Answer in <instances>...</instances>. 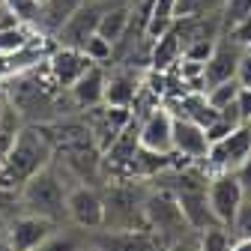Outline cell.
<instances>
[{"instance_id":"cb8c5ba5","label":"cell","mask_w":251,"mask_h":251,"mask_svg":"<svg viewBox=\"0 0 251 251\" xmlns=\"http://www.w3.org/2000/svg\"><path fill=\"white\" fill-rule=\"evenodd\" d=\"M222 33H227V30H233L242 18L251 15V0H225L222 6Z\"/></svg>"},{"instance_id":"74e56055","label":"cell","mask_w":251,"mask_h":251,"mask_svg":"<svg viewBox=\"0 0 251 251\" xmlns=\"http://www.w3.org/2000/svg\"><path fill=\"white\" fill-rule=\"evenodd\" d=\"M0 251H12V245L9 242H0Z\"/></svg>"},{"instance_id":"ac0fdd59","label":"cell","mask_w":251,"mask_h":251,"mask_svg":"<svg viewBox=\"0 0 251 251\" xmlns=\"http://www.w3.org/2000/svg\"><path fill=\"white\" fill-rule=\"evenodd\" d=\"M141 87V78L135 72H117L111 78H105V105H117V108H129L135 93Z\"/></svg>"},{"instance_id":"f546056e","label":"cell","mask_w":251,"mask_h":251,"mask_svg":"<svg viewBox=\"0 0 251 251\" xmlns=\"http://www.w3.org/2000/svg\"><path fill=\"white\" fill-rule=\"evenodd\" d=\"M225 36H230L242 51H251V15H248V18H242L233 30H227Z\"/></svg>"},{"instance_id":"d590c367","label":"cell","mask_w":251,"mask_h":251,"mask_svg":"<svg viewBox=\"0 0 251 251\" xmlns=\"http://www.w3.org/2000/svg\"><path fill=\"white\" fill-rule=\"evenodd\" d=\"M230 251H251V239H233Z\"/></svg>"},{"instance_id":"9a60e30c","label":"cell","mask_w":251,"mask_h":251,"mask_svg":"<svg viewBox=\"0 0 251 251\" xmlns=\"http://www.w3.org/2000/svg\"><path fill=\"white\" fill-rule=\"evenodd\" d=\"M105 72H102V66L99 63H93V66L69 87V96H72V102L81 108V111H87V108H93V105H102V99H105Z\"/></svg>"},{"instance_id":"d6a6232c","label":"cell","mask_w":251,"mask_h":251,"mask_svg":"<svg viewBox=\"0 0 251 251\" xmlns=\"http://www.w3.org/2000/svg\"><path fill=\"white\" fill-rule=\"evenodd\" d=\"M236 108H239L242 123H248V117H251V90L248 87H239V93H236Z\"/></svg>"},{"instance_id":"83f0119b","label":"cell","mask_w":251,"mask_h":251,"mask_svg":"<svg viewBox=\"0 0 251 251\" xmlns=\"http://www.w3.org/2000/svg\"><path fill=\"white\" fill-rule=\"evenodd\" d=\"M230 236L233 239H251V198H245L236 209V218L230 225Z\"/></svg>"},{"instance_id":"8992f818","label":"cell","mask_w":251,"mask_h":251,"mask_svg":"<svg viewBox=\"0 0 251 251\" xmlns=\"http://www.w3.org/2000/svg\"><path fill=\"white\" fill-rule=\"evenodd\" d=\"M129 120H132L129 108H117V105H105V102L84 111V126L90 129V138L99 147V152H105L117 141V135L126 129Z\"/></svg>"},{"instance_id":"603a6c76","label":"cell","mask_w":251,"mask_h":251,"mask_svg":"<svg viewBox=\"0 0 251 251\" xmlns=\"http://www.w3.org/2000/svg\"><path fill=\"white\" fill-rule=\"evenodd\" d=\"M236 93H239V84H236V78H230V81H218V84L206 87L203 96H206V102H209L215 111H222L225 105L236 102Z\"/></svg>"},{"instance_id":"44dd1931","label":"cell","mask_w":251,"mask_h":251,"mask_svg":"<svg viewBox=\"0 0 251 251\" xmlns=\"http://www.w3.org/2000/svg\"><path fill=\"white\" fill-rule=\"evenodd\" d=\"M225 0H176L174 6V21L176 18H203V15H215L222 12Z\"/></svg>"},{"instance_id":"e575fe53","label":"cell","mask_w":251,"mask_h":251,"mask_svg":"<svg viewBox=\"0 0 251 251\" xmlns=\"http://www.w3.org/2000/svg\"><path fill=\"white\" fill-rule=\"evenodd\" d=\"M12 138H15V135H9V132H0V165H3L6 152H9V147H12Z\"/></svg>"},{"instance_id":"52a82bcc","label":"cell","mask_w":251,"mask_h":251,"mask_svg":"<svg viewBox=\"0 0 251 251\" xmlns=\"http://www.w3.org/2000/svg\"><path fill=\"white\" fill-rule=\"evenodd\" d=\"M66 218L75 222V227L81 230H99L105 222L102 195L90 185H78L72 192H66Z\"/></svg>"},{"instance_id":"8fae6325","label":"cell","mask_w":251,"mask_h":251,"mask_svg":"<svg viewBox=\"0 0 251 251\" xmlns=\"http://www.w3.org/2000/svg\"><path fill=\"white\" fill-rule=\"evenodd\" d=\"M239 57H242V48H239L230 36H225V33L218 36L215 45H212V54H209L206 63H203V81H206V87H212V84H218V81H230V78L236 75Z\"/></svg>"},{"instance_id":"4dcf8cb0","label":"cell","mask_w":251,"mask_h":251,"mask_svg":"<svg viewBox=\"0 0 251 251\" xmlns=\"http://www.w3.org/2000/svg\"><path fill=\"white\" fill-rule=\"evenodd\" d=\"M236 84L239 87H248L251 90V51H242V57H239V63H236Z\"/></svg>"},{"instance_id":"4fadbf2b","label":"cell","mask_w":251,"mask_h":251,"mask_svg":"<svg viewBox=\"0 0 251 251\" xmlns=\"http://www.w3.org/2000/svg\"><path fill=\"white\" fill-rule=\"evenodd\" d=\"M171 141H174V152L176 155H185V159H192V162H203L206 159L209 141H206V132L201 129L198 123L185 120V117H174Z\"/></svg>"},{"instance_id":"5b68a950","label":"cell","mask_w":251,"mask_h":251,"mask_svg":"<svg viewBox=\"0 0 251 251\" xmlns=\"http://www.w3.org/2000/svg\"><path fill=\"white\" fill-rule=\"evenodd\" d=\"M248 155H251V129H248V123H239L227 138L209 144L203 165L212 174H222V171H233L236 165H242Z\"/></svg>"},{"instance_id":"277c9868","label":"cell","mask_w":251,"mask_h":251,"mask_svg":"<svg viewBox=\"0 0 251 251\" xmlns=\"http://www.w3.org/2000/svg\"><path fill=\"white\" fill-rule=\"evenodd\" d=\"M206 201H209V212L215 218V225H222V227L230 230L233 218H236V209L245 201V192H242V185L236 182L233 171H222V174H212L209 176Z\"/></svg>"},{"instance_id":"f1b7e54d","label":"cell","mask_w":251,"mask_h":251,"mask_svg":"<svg viewBox=\"0 0 251 251\" xmlns=\"http://www.w3.org/2000/svg\"><path fill=\"white\" fill-rule=\"evenodd\" d=\"M236 126H239V123H233V120L215 117V120H212V123L206 126V129H203V132H206V141L212 144V141H222V138H227V135H230V132L236 129Z\"/></svg>"},{"instance_id":"ba28073f","label":"cell","mask_w":251,"mask_h":251,"mask_svg":"<svg viewBox=\"0 0 251 251\" xmlns=\"http://www.w3.org/2000/svg\"><path fill=\"white\" fill-rule=\"evenodd\" d=\"M105 6H111V3H84L81 9H75L57 27V42L69 45V48H81L93 33H96V24H99V15L105 12Z\"/></svg>"},{"instance_id":"60d3db41","label":"cell","mask_w":251,"mask_h":251,"mask_svg":"<svg viewBox=\"0 0 251 251\" xmlns=\"http://www.w3.org/2000/svg\"><path fill=\"white\" fill-rule=\"evenodd\" d=\"M248 129H251V117H248Z\"/></svg>"},{"instance_id":"e0dca14e","label":"cell","mask_w":251,"mask_h":251,"mask_svg":"<svg viewBox=\"0 0 251 251\" xmlns=\"http://www.w3.org/2000/svg\"><path fill=\"white\" fill-rule=\"evenodd\" d=\"M179 57H182V42L176 36V30L171 27V30H165L159 39H152V45H150V69L168 72L171 66L179 63Z\"/></svg>"},{"instance_id":"2e32d148","label":"cell","mask_w":251,"mask_h":251,"mask_svg":"<svg viewBox=\"0 0 251 251\" xmlns=\"http://www.w3.org/2000/svg\"><path fill=\"white\" fill-rule=\"evenodd\" d=\"M132 27V6L126 3H111L105 6V12L99 15V24H96V33L102 39H108L111 45H117L123 36H126V30Z\"/></svg>"},{"instance_id":"9c48e42d","label":"cell","mask_w":251,"mask_h":251,"mask_svg":"<svg viewBox=\"0 0 251 251\" xmlns=\"http://www.w3.org/2000/svg\"><path fill=\"white\" fill-rule=\"evenodd\" d=\"M93 251H162L159 239L152 236V230H105L99 227L93 236Z\"/></svg>"},{"instance_id":"6da1fadb","label":"cell","mask_w":251,"mask_h":251,"mask_svg":"<svg viewBox=\"0 0 251 251\" xmlns=\"http://www.w3.org/2000/svg\"><path fill=\"white\" fill-rule=\"evenodd\" d=\"M54 162V147L39 126H21L12 138V147L0 165V188H21L33 174Z\"/></svg>"},{"instance_id":"4316f807","label":"cell","mask_w":251,"mask_h":251,"mask_svg":"<svg viewBox=\"0 0 251 251\" xmlns=\"http://www.w3.org/2000/svg\"><path fill=\"white\" fill-rule=\"evenodd\" d=\"M81 51H84L93 63H99V66H102V63H108V60L114 57V45H111L108 39H102L99 33H93V36L81 45Z\"/></svg>"},{"instance_id":"ab89813d","label":"cell","mask_w":251,"mask_h":251,"mask_svg":"<svg viewBox=\"0 0 251 251\" xmlns=\"http://www.w3.org/2000/svg\"><path fill=\"white\" fill-rule=\"evenodd\" d=\"M33 3H39V6H42V0H33Z\"/></svg>"},{"instance_id":"8d00e7d4","label":"cell","mask_w":251,"mask_h":251,"mask_svg":"<svg viewBox=\"0 0 251 251\" xmlns=\"http://www.w3.org/2000/svg\"><path fill=\"white\" fill-rule=\"evenodd\" d=\"M87 3H120V0H87ZM129 3V0H126Z\"/></svg>"},{"instance_id":"836d02e7","label":"cell","mask_w":251,"mask_h":251,"mask_svg":"<svg viewBox=\"0 0 251 251\" xmlns=\"http://www.w3.org/2000/svg\"><path fill=\"white\" fill-rule=\"evenodd\" d=\"M18 24H21V18H18L9 6L0 3V30H6V27H18Z\"/></svg>"},{"instance_id":"d4e9b609","label":"cell","mask_w":251,"mask_h":251,"mask_svg":"<svg viewBox=\"0 0 251 251\" xmlns=\"http://www.w3.org/2000/svg\"><path fill=\"white\" fill-rule=\"evenodd\" d=\"M21 126H24V123H21V114L15 111V105H12V99H9L6 87H0V132L15 135Z\"/></svg>"},{"instance_id":"1f68e13d","label":"cell","mask_w":251,"mask_h":251,"mask_svg":"<svg viewBox=\"0 0 251 251\" xmlns=\"http://www.w3.org/2000/svg\"><path fill=\"white\" fill-rule=\"evenodd\" d=\"M233 176H236V182L242 185L245 198H251V155H248L242 165H236V168H233Z\"/></svg>"},{"instance_id":"d6986e66","label":"cell","mask_w":251,"mask_h":251,"mask_svg":"<svg viewBox=\"0 0 251 251\" xmlns=\"http://www.w3.org/2000/svg\"><path fill=\"white\" fill-rule=\"evenodd\" d=\"M87 3V0H42V6H39V12H42V21H45V27L48 30H54L57 33V27L66 21L75 9H81Z\"/></svg>"},{"instance_id":"f35d334b","label":"cell","mask_w":251,"mask_h":251,"mask_svg":"<svg viewBox=\"0 0 251 251\" xmlns=\"http://www.w3.org/2000/svg\"><path fill=\"white\" fill-rule=\"evenodd\" d=\"M138 3H141V0H129V6H138Z\"/></svg>"},{"instance_id":"7a4b0ae2","label":"cell","mask_w":251,"mask_h":251,"mask_svg":"<svg viewBox=\"0 0 251 251\" xmlns=\"http://www.w3.org/2000/svg\"><path fill=\"white\" fill-rule=\"evenodd\" d=\"M21 203L27 212L51 218V222H63L66 218V188L60 182L54 162L45 165L39 174H33L21 185Z\"/></svg>"},{"instance_id":"5bb4252c","label":"cell","mask_w":251,"mask_h":251,"mask_svg":"<svg viewBox=\"0 0 251 251\" xmlns=\"http://www.w3.org/2000/svg\"><path fill=\"white\" fill-rule=\"evenodd\" d=\"M171 123L174 117L159 105L152 108L144 120H141V129H138V141L144 150H152V152H174V141H171Z\"/></svg>"},{"instance_id":"484cf974","label":"cell","mask_w":251,"mask_h":251,"mask_svg":"<svg viewBox=\"0 0 251 251\" xmlns=\"http://www.w3.org/2000/svg\"><path fill=\"white\" fill-rule=\"evenodd\" d=\"M30 39H33V33H30V30H27L24 24L0 30V54H12V51L24 48V45H27Z\"/></svg>"},{"instance_id":"7402d4cb","label":"cell","mask_w":251,"mask_h":251,"mask_svg":"<svg viewBox=\"0 0 251 251\" xmlns=\"http://www.w3.org/2000/svg\"><path fill=\"white\" fill-rule=\"evenodd\" d=\"M230 245H233V236L222 225H212L198 233V251H230Z\"/></svg>"},{"instance_id":"3957f363","label":"cell","mask_w":251,"mask_h":251,"mask_svg":"<svg viewBox=\"0 0 251 251\" xmlns=\"http://www.w3.org/2000/svg\"><path fill=\"white\" fill-rule=\"evenodd\" d=\"M102 203H105V222H102L105 230H141V227H147L144 195L135 192V185H123V182L111 185L102 195Z\"/></svg>"},{"instance_id":"ffe728a7","label":"cell","mask_w":251,"mask_h":251,"mask_svg":"<svg viewBox=\"0 0 251 251\" xmlns=\"http://www.w3.org/2000/svg\"><path fill=\"white\" fill-rule=\"evenodd\" d=\"M36 251H84V236L75 230H60L54 227Z\"/></svg>"},{"instance_id":"7c38bea8","label":"cell","mask_w":251,"mask_h":251,"mask_svg":"<svg viewBox=\"0 0 251 251\" xmlns=\"http://www.w3.org/2000/svg\"><path fill=\"white\" fill-rule=\"evenodd\" d=\"M57 227V222H51V218H42V215H33L27 212L21 218H15V222L9 225V245L12 251H36L42 245V239Z\"/></svg>"},{"instance_id":"30bf717a","label":"cell","mask_w":251,"mask_h":251,"mask_svg":"<svg viewBox=\"0 0 251 251\" xmlns=\"http://www.w3.org/2000/svg\"><path fill=\"white\" fill-rule=\"evenodd\" d=\"M93 66V60L81 51V48H69V45H57L51 54H48V72L54 78L57 87H72L87 69Z\"/></svg>"}]
</instances>
